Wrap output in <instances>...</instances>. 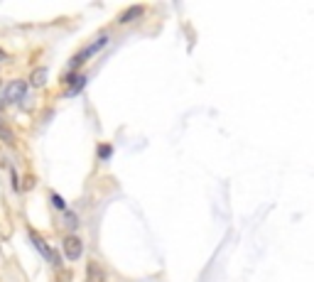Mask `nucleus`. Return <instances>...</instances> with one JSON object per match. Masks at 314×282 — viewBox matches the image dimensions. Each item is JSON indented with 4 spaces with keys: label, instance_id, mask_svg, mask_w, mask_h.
<instances>
[{
    "label": "nucleus",
    "instance_id": "1",
    "mask_svg": "<svg viewBox=\"0 0 314 282\" xmlns=\"http://www.w3.org/2000/svg\"><path fill=\"white\" fill-rule=\"evenodd\" d=\"M106 44H108V35H101V37H96L91 44H89V47H84V49H81V52H79V54H76L74 59L69 61V69H72V72H74V69H79L84 61H89V59H91L96 52H101Z\"/></svg>",
    "mask_w": 314,
    "mask_h": 282
},
{
    "label": "nucleus",
    "instance_id": "2",
    "mask_svg": "<svg viewBox=\"0 0 314 282\" xmlns=\"http://www.w3.org/2000/svg\"><path fill=\"white\" fill-rule=\"evenodd\" d=\"M30 241L35 243V248H37L39 253H42V258H44V260H49L52 265H59V263H61V260L56 258V253L52 250V245L47 243V241H44V238H42L39 233H35V231H30Z\"/></svg>",
    "mask_w": 314,
    "mask_h": 282
},
{
    "label": "nucleus",
    "instance_id": "3",
    "mask_svg": "<svg viewBox=\"0 0 314 282\" xmlns=\"http://www.w3.org/2000/svg\"><path fill=\"white\" fill-rule=\"evenodd\" d=\"M61 248H64V255H67L69 260H79V258L84 255V243H81V238L74 236V233L61 241Z\"/></svg>",
    "mask_w": 314,
    "mask_h": 282
},
{
    "label": "nucleus",
    "instance_id": "4",
    "mask_svg": "<svg viewBox=\"0 0 314 282\" xmlns=\"http://www.w3.org/2000/svg\"><path fill=\"white\" fill-rule=\"evenodd\" d=\"M27 94V81H13V84H8V89H5V101L8 103H18L20 98H25Z\"/></svg>",
    "mask_w": 314,
    "mask_h": 282
},
{
    "label": "nucleus",
    "instance_id": "5",
    "mask_svg": "<svg viewBox=\"0 0 314 282\" xmlns=\"http://www.w3.org/2000/svg\"><path fill=\"white\" fill-rule=\"evenodd\" d=\"M143 15H145V5H130L128 10L120 13L118 22H120V25H128V22H135V20L143 18Z\"/></svg>",
    "mask_w": 314,
    "mask_h": 282
},
{
    "label": "nucleus",
    "instance_id": "6",
    "mask_svg": "<svg viewBox=\"0 0 314 282\" xmlns=\"http://www.w3.org/2000/svg\"><path fill=\"white\" fill-rule=\"evenodd\" d=\"M47 74H49V72H47V69H44V66H39V69H35V72H32V74H30V84H32V86H44V84H47Z\"/></svg>",
    "mask_w": 314,
    "mask_h": 282
},
{
    "label": "nucleus",
    "instance_id": "7",
    "mask_svg": "<svg viewBox=\"0 0 314 282\" xmlns=\"http://www.w3.org/2000/svg\"><path fill=\"white\" fill-rule=\"evenodd\" d=\"M0 140H3V143H8V145H13V143H15V132L10 130V125H8L3 118H0Z\"/></svg>",
    "mask_w": 314,
    "mask_h": 282
},
{
    "label": "nucleus",
    "instance_id": "8",
    "mask_svg": "<svg viewBox=\"0 0 314 282\" xmlns=\"http://www.w3.org/2000/svg\"><path fill=\"white\" fill-rule=\"evenodd\" d=\"M89 282H103V270L96 263H89Z\"/></svg>",
    "mask_w": 314,
    "mask_h": 282
},
{
    "label": "nucleus",
    "instance_id": "9",
    "mask_svg": "<svg viewBox=\"0 0 314 282\" xmlns=\"http://www.w3.org/2000/svg\"><path fill=\"white\" fill-rule=\"evenodd\" d=\"M84 84H86V76H79V79H76L74 84H72V86H69V96L79 94V91H81V89H84Z\"/></svg>",
    "mask_w": 314,
    "mask_h": 282
},
{
    "label": "nucleus",
    "instance_id": "10",
    "mask_svg": "<svg viewBox=\"0 0 314 282\" xmlns=\"http://www.w3.org/2000/svg\"><path fill=\"white\" fill-rule=\"evenodd\" d=\"M111 155H113L111 145H98V157H101V160H108Z\"/></svg>",
    "mask_w": 314,
    "mask_h": 282
},
{
    "label": "nucleus",
    "instance_id": "11",
    "mask_svg": "<svg viewBox=\"0 0 314 282\" xmlns=\"http://www.w3.org/2000/svg\"><path fill=\"white\" fill-rule=\"evenodd\" d=\"M64 224H67V226H72V228H76V224H79V221H76V214H72V211H67V214H64Z\"/></svg>",
    "mask_w": 314,
    "mask_h": 282
},
{
    "label": "nucleus",
    "instance_id": "12",
    "mask_svg": "<svg viewBox=\"0 0 314 282\" xmlns=\"http://www.w3.org/2000/svg\"><path fill=\"white\" fill-rule=\"evenodd\" d=\"M49 196H52V204H54L56 208H64V206H67V204H64V199H61V196H59V194H54V191H52V194H49Z\"/></svg>",
    "mask_w": 314,
    "mask_h": 282
},
{
    "label": "nucleus",
    "instance_id": "13",
    "mask_svg": "<svg viewBox=\"0 0 314 282\" xmlns=\"http://www.w3.org/2000/svg\"><path fill=\"white\" fill-rule=\"evenodd\" d=\"M5 59H8V54H5V52L0 49V61H5Z\"/></svg>",
    "mask_w": 314,
    "mask_h": 282
}]
</instances>
